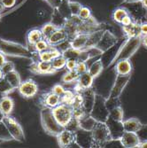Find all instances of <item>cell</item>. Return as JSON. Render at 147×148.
<instances>
[{"label":"cell","mask_w":147,"mask_h":148,"mask_svg":"<svg viewBox=\"0 0 147 148\" xmlns=\"http://www.w3.org/2000/svg\"><path fill=\"white\" fill-rule=\"evenodd\" d=\"M142 45V36H136L131 38H126L124 42L120 46L116 51V54L111 61L109 66L115 64L121 60H130V58L135 54ZM108 66V68H109Z\"/></svg>","instance_id":"cell-1"},{"label":"cell","mask_w":147,"mask_h":148,"mask_svg":"<svg viewBox=\"0 0 147 148\" xmlns=\"http://www.w3.org/2000/svg\"><path fill=\"white\" fill-rule=\"evenodd\" d=\"M0 51L9 57L24 58L31 60L33 58V51H31L29 48L19 43L8 41L3 38H0Z\"/></svg>","instance_id":"cell-2"},{"label":"cell","mask_w":147,"mask_h":148,"mask_svg":"<svg viewBox=\"0 0 147 148\" xmlns=\"http://www.w3.org/2000/svg\"><path fill=\"white\" fill-rule=\"evenodd\" d=\"M40 117H41V124L44 130L50 136L57 137L65 129L58 123L52 113V109L51 108L44 107L40 112Z\"/></svg>","instance_id":"cell-3"},{"label":"cell","mask_w":147,"mask_h":148,"mask_svg":"<svg viewBox=\"0 0 147 148\" xmlns=\"http://www.w3.org/2000/svg\"><path fill=\"white\" fill-rule=\"evenodd\" d=\"M92 147H105L106 144L112 141L109 130L105 123H97L91 130Z\"/></svg>","instance_id":"cell-4"},{"label":"cell","mask_w":147,"mask_h":148,"mask_svg":"<svg viewBox=\"0 0 147 148\" xmlns=\"http://www.w3.org/2000/svg\"><path fill=\"white\" fill-rule=\"evenodd\" d=\"M106 97L96 93L95 102L92 106L90 114L98 123H105L109 117V111L106 107Z\"/></svg>","instance_id":"cell-5"},{"label":"cell","mask_w":147,"mask_h":148,"mask_svg":"<svg viewBox=\"0 0 147 148\" xmlns=\"http://www.w3.org/2000/svg\"><path fill=\"white\" fill-rule=\"evenodd\" d=\"M52 113L54 114L58 123L64 128L66 127L70 121L74 118L73 108L70 105L60 103L54 108H52Z\"/></svg>","instance_id":"cell-6"},{"label":"cell","mask_w":147,"mask_h":148,"mask_svg":"<svg viewBox=\"0 0 147 148\" xmlns=\"http://www.w3.org/2000/svg\"><path fill=\"white\" fill-rule=\"evenodd\" d=\"M2 121L6 125L13 140L20 143H23L25 141V134L23 129L14 117L11 115H5L3 116Z\"/></svg>","instance_id":"cell-7"},{"label":"cell","mask_w":147,"mask_h":148,"mask_svg":"<svg viewBox=\"0 0 147 148\" xmlns=\"http://www.w3.org/2000/svg\"><path fill=\"white\" fill-rule=\"evenodd\" d=\"M131 78V75H115L113 85L111 87L109 96L107 98H120L123 92L125 87L129 84Z\"/></svg>","instance_id":"cell-8"},{"label":"cell","mask_w":147,"mask_h":148,"mask_svg":"<svg viewBox=\"0 0 147 148\" xmlns=\"http://www.w3.org/2000/svg\"><path fill=\"white\" fill-rule=\"evenodd\" d=\"M17 90L19 94L22 98L27 99H32L38 92V85L36 83V81H34L31 78H29L21 82Z\"/></svg>","instance_id":"cell-9"},{"label":"cell","mask_w":147,"mask_h":148,"mask_svg":"<svg viewBox=\"0 0 147 148\" xmlns=\"http://www.w3.org/2000/svg\"><path fill=\"white\" fill-rule=\"evenodd\" d=\"M117 43H118V37L111 31L105 29L96 47H98L103 52H105L112 49L113 47H114Z\"/></svg>","instance_id":"cell-10"},{"label":"cell","mask_w":147,"mask_h":148,"mask_svg":"<svg viewBox=\"0 0 147 148\" xmlns=\"http://www.w3.org/2000/svg\"><path fill=\"white\" fill-rule=\"evenodd\" d=\"M105 124L109 130L112 140H120L123 132L125 131L123 127V122H120V121H116L111 117H108V119L105 122Z\"/></svg>","instance_id":"cell-11"},{"label":"cell","mask_w":147,"mask_h":148,"mask_svg":"<svg viewBox=\"0 0 147 148\" xmlns=\"http://www.w3.org/2000/svg\"><path fill=\"white\" fill-rule=\"evenodd\" d=\"M29 70L31 73L36 75H51L57 71L52 68L51 62L45 61H32L29 66Z\"/></svg>","instance_id":"cell-12"},{"label":"cell","mask_w":147,"mask_h":148,"mask_svg":"<svg viewBox=\"0 0 147 148\" xmlns=\"http://www.w3.org/2000/svg\"><path fill=\"white\" fill-rule=\"evenodd\" d=\"M94 80H95V78L93 77L89 72L79 75V77L77 78L76 82H75V91L81 92L82 90L92 88L93 84H94Z\"/></svg>","instance_id":"cell-13"},{"label":"cell","mask_w":147,"mask_h":148,"mask_svg":"<svg viewBox=\"0 0 147 148\" xmlns=\"http://www.w3.org/2000/svg\"><path fill=\"white\" fill-rule=\"evenodd\" d=\"M59 147H70L75 144V132L68 129H64L56 137Z\"/></svg>","instance_id":"cell-14"},{"label":"cell","mask_w":147,"mask_h":148,"mask_svg":"<svg viewBox=\"0 0 147 148\" xmlns=\"http://www.w3.org/2000/svg\"><path fill=\"white\" fill-rule=\"evenodd\" d=\"M68 40L69 36L68 33H66L63 27H60L51 34V36L47 39V42L51 46H58L63 43H66Z\"/></svg>","instance_id":"cell-15"},{"label":"cell","mask_w":147,"mask_h":148,"mask_svg":"<svg viewBox=\"0 0 147 148\" xmlns=\"http://www.w3.org/2000/svg\"><path fill=\"white\" fill-rule=\"evenodd\" d=\"M75 145L79 147H92L91 131L78 129L75 131Z\"/></svg>","instance_id":"cell-16"},{"label":"cell","mask_w":147,"mask_h":148,"mask_svg":"<svg viewBox=\"0 0 147 148\" xmlns=\"http://www.w3.org/2000/svg\"><path fill=\"white\" fill-rule=\"evenodd\" d=\"M39 102L43 106V107H48V108H54L55 106L59 105L60 102V97L58 96L57 94L52 92L51 90L46 93L42 94L40 96Z\"/></svg>","instance_id":"cell-17"},{"label":"cell","mask_w":147,"mask_h":148,"mask_svg":"<svg viewBox=\"0 0 147 148\" xmlns=\"http://www.w3.org/2000/svg\"><path fill=\"white\" fill-rule=\"evenodd\" d=\"M120 142L125 148H134L138 146L141 139L137 132L124 131L122 138H120Z\"/></svg>","instance_id":"cell-18"},{"label":"cell","mask_w":147,"mask_h":148,"mask_svg":"<svg viewBox=\"0 0 147 148\" xmlns=\"http://www.w3.org/2000/svg\"><path fill=\"white\" fill-rule=\"evenodd\" d=\"M82 96H83V108L86 113L90 114V112L92 109V106L95 102V97H96V91L92 88L84 90L81 91Z\"/></svg>","instance_id":"cell-19"},{"label":"cell","mask_w":147,"mask_h":148,"mask_svg":"<svg viewBox=\"0 0 147 148\" xmlns=\"http://www.w3.org/2000/svg\"><path fill=\"white\" fill-rule=\"evenodd\" d=\"M103 53L104 52L96 46L84 48L83 50H80V53H79V57L77 59V61L87 62L88 60H90L93 58L102 55Z\"/></svg>","instance_id":"cell-20"},{"label":"cell","mask_w":147,"mask_h":148,"mask_svg":"<svg viewBox=\"0 0 147 148\" xmlns=\"http://www.w3.org/2000/svg\"><path fill=\"white\" fill-rule=\"evenodd\" d=\"M114 65V70L117 75H127L132 74L133 66L129 60H121L117 61Z\"/></svg>","instance_id":"cell-21"},{"label":"cell","mask_w":147,"mask_h":148,"mask_svg":"<svg viewBox=\"0 0 147 148\" xmlns=\"http://www.w3.org/2000/svg\"><path fill=\"white\" fill-rule=\"evenodd\" d=\"M61 55V51L56 46H51L48 50L38 52L39 60L45 61V62H51V60Z\"/></svg>","instance_id":"cell-22"},{"label":"cell","mask_w":147,"mask_h":148,"mask_svg":"<svg viewBox=\"0 0 147 148\" xmlns=\"http://www.w3.org/2000/svg\"><path fill=\"white\" fill-rule=\"evenodd\" d=\"M90 34L85 33H79L75 36H74L72 39L69 40L70 47L76 49V50H83L85 48L88 38Z\"/></svg>","instance_id":"cell-23"},{"label":"cell","mask_w":147,"mask_h":148,"mask_svg":"<svg viewBox=\"0 0 147 148\" xmlns=\"http://www.w3.org/2000/svg\"><path fill=\"white\" fill-rule=\"evenodd\" d=\"M77 120H78L79 128L84 130H88V131H91L98 123L97 121L88 113H86L81 118H79Z\"/></svg>","instance_id":"cell-24"},{"label":"cell","mask_w":147,"mask_h":148,"mask_svg":"<svg viewBox=\"0 0 147 148\" xmlns=\"http://www.w3.org/2000/svg\"><path fill=\"white\" fill-rule=\"evenodd\" d=\"M43 39V35L42 31L39 29H33L28 31L26 35V43H27V47H34V45Z\"/></svg>","instance_id":"cell-25"},{"label":"cell","mask_w":147,"mask_h":148,"mask_svg":"<svg viewBox=\"0 0 147 148\" xmlns=\"http://www.w3.org/2000/svg\"><path fill=\"white\" fill-rule=\"evenodd\" d=\"M139 26H140V22H137L136 21H134L131 24L128 26H122V31H123L124 36L126 38L141 36Z\"/></svg>","instance_id":"cell-26"},{"label":"cell","mask_w":147,"mask_h":148,"mask_svg":"<svg viewBox=\"0 0 147 148\" xmlns=\"http://www.w3.org/2000/svg\"><path fill=\"white\" fill-rule=\"evenodd\" d=\"M143 123L140 122V120L136 117H132L128 120H123V127L125 131L130 132H137L143 127Z\"/></svg>","instance_id":"cell-27"},{"label":"cell","mask_w":147,"mask_h":148,"mask_svg":"<svg viewBox=\"0 0 147 148\" xmlns=\"http://www.w3.org/2000/svg\"><path fill=\"white\" fill-rule=\"evenodd\" d=\"M14 108V101L9 96H5L0 101V111L3 115H10Z\"/></svg>","instance_id":"cell-28"},{"label":"cell","mask_w":147,"mask_h":148,"mask_svg":"<svg viewBox=\"0 0 147 148\" xmlns=\"http://www.w3.org/2000/svg\"><path fill=\"white\" fill-rule=\"evenodd\" d=\"M7 82L10 84V85L14 89H18V87L20 86V84H21V75L19 74V72H17L16 70H13V71H11L10 73L5 75L4 76Z\"/></svg>","instance_id":"cell-29"},{"label":"cell","mask_w":147,"mask_h":148,"mask_svg":"<svg viewBox=\"0 0 147 148\" xmlns=\"http://www.w3.org/2000/svg\"><path fill=\"white\" fill-rule=\"evenodd\" d=\"M104 69H105V66L102 62V60H98L89 66L88 72L96 79L103 73Z\"/></svg>","instance_id":"cell-30"},{"label":"cell","mask_w":147,"mask_h":148,"mask_svg":"<svg viewBox=\"0 0 147 148\" xmlns=\"http://www.w3.org/2000/svg\"><path fill=\"white\" fill-rule=\"evenodd\" d=\"M129 12L128 8L120 6V7H117L115 10H113V12L112 13V19L116 23L121 24V22L123 20V18L125 16L129 15Z\"/></svg>","instance_id":"cell-31"},{"label":"cell","mask_w":147,"mask_h":148,"mask_svg":"<svg viewBox=\"0 0 147 148\" xmlns=\"http://www.w3.org/2000/svg\"><path fill=\"white\" fill-rule=\"evenodd\" d=\"M104 30L105 29H99V30H97V31L90 33L89 35V38H88V41H87L85 48L96 46L98 45V41L100 40L101 36H102V34H103Z\"/></svg>","instance_id":"cell-32"},{"label":"cell","mask_w":147,"mask_h":148,"mask_svg":"<svg viewBox=\"0 0 147 148\" xmlns=\"http://www.w3.org/2000/svg\"><path fill=\"white\" fill-rule=\"evenodd\" d=\"M109 117L120 121V122H123V118H124V111L122 105L121 106H117L111 110H109Z\"/></svg>","instance_id":"cell-33"},{"label":"cell","mask_w":147,"mask_h":148,"mask_svg":"<svg viewBox=\"0 0 147 148\" xmlns=\"http://www.w3.org/2000/svg\"><path fill=\"white\" fill-rule=\"evenodd\" d=\"M59 28V27H57L56 25H54L53 23L51 22H49V23H46L44 24L41 29V31H42V35H43V38L47 40L51 36V34L54 32L57 29Z\"/></svg>","instance_id":"cell-34"},{"label":"cell","mask_w":147,"mask_h":148,"mask_svg":"<svg viewBox=\"0 0 147 148\" xmlns=\"http://www.w3.org/2000/svg\"><path fill=\"white\" fill-rule=\"evenodd\" d=\"M12 140H13V138L10 134L6 125L2 120H0V141L7 142Z\"/></svg>","instance_id":"cell-35"},{"label":"cell","mask_w":147,"mask_h":148,"mask_svg":"<svg viewBox=\"0 0 147 148\" xmlns=\"http://www.w3.org/2000/svg\"><path fill=\"white\" fill-rule=\"evenodd\" d=\"M79 53H80V50H76L74 49L70 46L66 47V49H64L63 51H61V54L68 60H76L79 57Z\"/></svg>","instance_id":"cell-36"},{"label":"cell","mask_w":147,"mask_h":148,"mask_svg":"<svg viewBox=\"0 0 147 148\" xmlns=\"http://www.w3.org/2000/svg\"><path fill=\"white\" fill-rule=\"evenodd\" d=\"M51 66L52 68L54 69L57 72L65 69L66 68V59L61 54L56 58H54L51 60Z\"/></svg>","instance_id":"cell-37"},{"label":"cell","mask_w":147,"mask_h":148,"mask_svg":"<svg viewBox=\"0 0 147 148\" xmlns=\"http://www.w3.org/2000/svg\"><path fill=\"white\" fill-rule=\"evenodd\" d=\"M79 77V75L76 73L75 70L74 71H68L66 72L62 77H61V82L63 84H72L74 82H76L77 78Z\"/></svg>","instance_id":"cell-38"},{"label":"cell","mask_w":147,"mask_h":148,"mask_svg":"<svg viewBox=\"0 0 147 148\" xmlns=\"http://www.w3.org/2000/svg\"><path fill=\"white\" fill-rule=\"evenodd\" d=\"M13 90H14V89L10 85L5 77L0 80V94H2L4 96H8Z\"/></svg>","instance_id":"cell-39"},{"label":"cell","mask_w":147,"mask_h":148,"mask_svg":"<svg viewBox=\"0 0 147 148\" xmlns=\"http://www.w3.org/2000/svg\"><path fill=\"white\" fill-rule=\"evenodd\" d=\"M75 95V91L74 90H66L63 95L60 97V102L63 104H68V105H72L74 99Z\"/></svg>","instance_id":"cell-40"},{"label":"cell","mask_w":147,"mask_h":148,"mask_svg":"<svg viewBox=\"0 0 147 148\" xmlns=\"http://www.w3.org/2000/svg\"><path fill=\"white\" fill-rule=\"evenodd\" d=\"M51 47V45H49V43L47 42V40L45 39H41L40 41H38L33 47L34 51H37V52H41V51H46L48 50L49 48Z\"/></svg>","instance_id":"cell-41"},{"label":"cell","mask_w":147,"mask_h":148,"mask_svg":"<svg viewBox=\"0 0 147 148\" xmlns=\"http://www.w3.org/2000/svg\"><path fill=\"white\" fill-rule=\"evenodd\" d=\"M78 17L81 19L82 21L89 20L90 17H92L91 10L89 7H87V6H82L81 10H80V12L78 13Z\"/></svg>","instance_id":"cell-42"},{"label":"cell","mask_w":147,"mask_h":148,"mask_svg":"<svg viewBox=\"0 0 147 148\" xmlns=\"http://www.w3.org/2000/svg\"><path fill=\"white\" fill-rule=\"evenodd\" d=\"M68 6H69V10L71 12L72 16H78V13L82 8V5L78 3V2H75V1H68Z\"/></svg>","instance_id":"cell-43"},{"label":"cell","mask_w":147,"mask_h":148,"mask_svg":"<svg viewBox=\"0 0 147 148\" xmlns=\"http://www.w3.org/2000/svg\"><path fill=\"white\" fill-rule=\"evenodd\" d=\"M75 71L78 75H82L83 73L88 72V66L87 62H83V61H77V65L75 68Z\"/></svg>","instance_id":"cell-44"},{"label":"cell","mask_w":147,"mask_h":148,"mask_svg":"<svg viewBox=\"0 0 147 148\" xmlns=\"http://www.w3.org/2000/svg\"><path fill=\"white\" fill-rule=\"evenodd\" d=\"M1 69H2V72H3V74L5 75H6L8 73H10L11 71L15 70V66L12 61H7L6 60V62L4 64V66L1 68Z\"/></svg>","instance_id":"cell-45"},{"label":"cell","mask_w":147,"mask_h":148,"mask_svg":"<svg viewBox=\"0 0 147 148\" xmlns=\"http://www.w3.org/2000/svg\"><path fill=\"white\" fill-rule=\"evenodd\" d=\"M52 92H54L55 94H57L58 96H59V97H61L63 94H64V92L66 91V89L61 85V84H55L54 86H53L52 88H51V90Z\"/></svg>","instance_id":"cell-46"},{"label":"cell","mask_w":147,"mask_h":148,"mask_svg":"<svg viewBox=\"0 0 147 148\" xmlns=\"http://www.w3.org/2000/svg\"><path fill=\"white\" fill-rule=\"evenodd\" d=\"M77 65V60H66V69L68 71H74L75 70Z\"/></svg>","instance_id":"cell-47"},{"label":"cell","mask_w":147,"mask_h":148,"mask_svg":"<svg viewBox=\"0 0 147 148\" xmlns=\"http://www.w3.org/2000/svg\"><path fill=\"white\" fill-rule=\"evenodd\" d=\"M137 133L138 137L140 138L141 141L147 140V124L143 125V127L141 128V130H138Z\"/></svg>","instance_id":"cell-48"},{"label":"cell","mask_w":147,"mask_h":148,"mask_svg":"<svg viewBox=\"0 0 147 148\" xmlns=\"http://www.w3.org/2000/svg\"><path fill=\"white\" fill-rule=\"evenodd\" d=\"M16 4V0H0V5L3 8H12Z\"/></svg>","instance_id":"cell-49"},{"label":"cell","mask_w":147,"mask_h":148,"mask_svg":"<svg viewBox=\"0 0 147 148\" xmlns=\"http://www.w3.org/2000/svg\"><path fill=\"white\" fill-rule=\"evenodd\" d=\"M140 35L141 36H147V21H142L140 23Z\"/></svg>","instance_id":"cell-50"},{"label":"cell","mask_w":147,"mask_h":148,"mask_svg":"<svg viewBox=\"0 0 147 148\" xmlns=\"http://www.w3.org/2000/svg\"><path fill=\"white\" fill-rule=\"evenodd\" d=\"M133 21H134V19H133V18L131 17L130 14H129V15H127V16H125V17L123 18V20H122V22H121V25H122V26H128V25L131 24Z\"/></svg>","instance_id":"cell-51"},{"label":"cell","mask_w":147,"mask_h":148,"mask_svg":"<svg viewBox=\"0 0 147 148\" xmlns=\"http://www.w3.org/2000/svg\"><path fill=\"white\" fill-rule=\"evenodd\" d=\"M6 62V58H5V55L3 54V53L0 51V69L2 68L4 66V64Z\"/></svg>","instance_id":"cell-52"},{"label":"cell","mask_w":147,"mask_h":148,"mask_svg":"<svg viewBox=\"0 0 147 148\" xmlns=\"http://www.w3.org/2000/svg\"><path fill=\"white\" fill-rule=\"evenodd\" d=\"M141 0H123V3L125 4H135V3H140Z\"/></svg>","instance_id":"cell-53"},{"label":"cell","mask_w":147,"mask_h":148,"mask_svg":"<svg viewBox=\"0 0 147 148\" xmlns=\"http://www.w3.org/2000/svg\"><path fill=\"white\" fill-rule=\"evenodd\" d=\"M137 147H139V148H147V140L141 141Z\"/></svg>","instance_id":"cell-54"},{"label":"cell","mask_w":147,"mask_h":148,"mask_svg":"<svg viewBox=\"0 0 147 148\" xmlns=\"http://www.w3.org/2000/svg\"><path fill=\"white\" fill-rule=\"evenodd\" d=\"M142 45L144 46V48L147 49V36H142Z\"/></svg>","instance_id":"cell-55"},{"label":"cell","mask_w":147,"mask_h":148,"mask_svg":"<svg viewBox=\"0 0 147 148\" xmlns=\"http://www.w3.org/2000/svg\"><path fill=\"white\" fill-rule=\"evenodd\" d=\"M140 4L142 5L143 8H144L145 10H147V0H141Z\"/></svg>","instance_id":"cell-56"},{"label":"cell","mask_w":147,"mask_h":148,"mask_svg":"<svg viewBox=\"0 0 147 148\" xmlns=\"http://www.w3.org/2000/svg\"><path fill=\"white\" fill-rule=\"evenodd\" d=\"M4 76H5V75H4V74H3V72H2V69H0V80H1Z\"/></svg>","instance_id":"cell-57"},{"label":"cell","mask_w":147,"mask_h":148,"mask_svg":"<svg viewBox=\"0 0 147 148\" xmlns=\"http://www.w3.org/2000/svg\"><path fill=\"white\" fill-rule=\"evenodd\" d=\"M3 116H4L3 114L1 113V111H0V120H2V119H3Z\"/></svg>","instance_id":"cell-58"},{"label":"cell","mask_w":147,"mask_h":148,"mask_svg":"<svg viewBox=\"0 0 147 148\" xmlns=\"http://www.w3.org/2000/svg\"><path fill=\"white\" fill-rule=\"evenodd\" d=\"M2 9H3V7L1 6V5H0V17H1V12H2Z\"/></svg>","instance_id":"cell-59"},{"label":"cell","mask_w":147,"mask_h":148,"mask_svg":"<svg viewBox=\"0 0 147 148\" xmlns=\"http://www.w3.org/2000/svg\"><path fill=\"white\" fill-rule=\"evenodd\" d=\"M4 97H5L4 95H2V94H0V101H1V99H3Z\"/></svg>","instance_id":"cell-60"},{"label":"cell","mask_w":147,"mask_h":148,"mask_svg":"<svg viewBox=\"0 0 147 148\" xmlns=\"http://www.w3.org/2000/svg\"><path fill=\"white\" fill-rule=\"evenodd\" d=\"M45 1H47V0H45Z\"/></svg>","instance_id":"cell-61"}]
</instances>
